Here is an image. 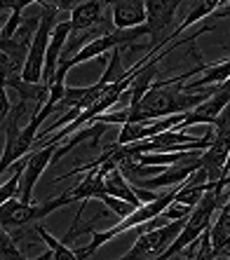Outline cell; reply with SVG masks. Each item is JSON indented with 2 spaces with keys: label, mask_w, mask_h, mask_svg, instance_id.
I'll use <instances>...</instances> for the list:
<instances>
[{
  "label": "cell",
  "mask_w": 230,
  "mask_h": 260,
  "mask_svg": "<svg viewBox=\"0 0 230 260\" xmlns=\"http://www.w3.org/2000/svg\"><path fill=\"white\" fill-rule=\"evenodd\" d=\"M214 91H216V87H205V89L188 91V89H183V82L158 80L151 89L146 91V96L136 106H129V110H132L129 122L158 120V117L176 115V113H188V110L197 108L202 101H207Z\"/></svg>",
  "instance_id": "6da1fadb"
},
{
  "label": "cell",
  "mask_w": 230,
  "mask_h": 260,
  "mask_svg": "<svg viewBox=\"0 0 230 260\" xmlns=\"http://www.w3.org/2000/svg\"><path fill=\"white\" fill-rule=\"evenodd\" d=\"M174 197H176V188L164 190V192H160L155 200L143 202L136 211H132L129 216H125V218H120V223H115L113 228H106V230H94V228H92V223H87V228H82L80 232H85V230L92 232V242H90V246L78 248V258H90V255L94 253L101 244L110 242L113 237L122 235V232L134 230V228H139V225L148 223V220H153V218H160L164 213V209L174 202Z\"/></svg>",
  "instance_id": "7a4b0ae2"
},
{
  "label": "cell",
  "mask_w": 230,
  "mask_h": 260,
  "mask_svg": "<svg viewBox=\"0 0 230 260\" xmlns=\"http://www.w3.org/2000/svg\"><path fill=\"white\" fill-rule=\"evenodd\" d=\"M68 204H78V200H75V194L71 190H66L59 197H52V200L43 202V204L7 200V202H3V209H0V223H3L5 230H17V228H26V225H36L45 216L59 211V209H64Z\"/></svg>",
  "instance_id": "3957f363"
},
{
  "label": "cell",
  "mask_w": 230,
  "mask_h": 260,
  "mask_svg": "<svg viewBox=\"0 0 230 260\" xmlns=\"http://www.w3.org/2000/svg\"><path fill=\"white\" fill-rule=\"evenodd\" d=\"M188 218V216H186ZM186 218L179 220H167L164 225H158L148 232H141L136 237L134 246L129 248L127 253L122 255V260H153V258H162L164 251L174 244V239L181 235Z\"/></svg>",
  "instance_id": "277c9868"
},
{
  "label": "cell",
  "mask_w": 230,
  "mask_h": 260,
  "mask_svg": "<svg viewBox=\"0 0 230 260\" xmlns=\"http://www.w3.org/2000/svg\"><path fill=\"white\" fill-rule=\"evenodd\" d=\"M56 141L47 139L38 150H33L31 155H26V164H24V178H21V194L19 200L21 202H33V188L36 183L40 181L43 171L47 169L49 164L54 162V152H56Z\"/></svg>",
  "instance_id": "5b68a950"
},
{
  "label": "cell",
  "mask_w": 230,
  "mask_h": 260,
  "mask_svg": "<svg viewBox=\"0 0 230 260\" xmlns=\"http://www.w3.org/2000/svg\"><path fill=\"white\" fill-rule=\"evenodd\" d=\"M200 157H202V155H197V157H193V159H186V162L171 164V167H164L158 176L139 178L136 183H139L141 188H146V190H158V188H169V185H181L188 176L195 174V171L200 169V164H202Z\"/></svg>",
  "instance_id": "8992f818"
},
{
  "label": "cell",
  "mask_w": 230,
  "mask_h": 260,
  "mask_svg": "<svg viewBox=\"0 0 230 260\" xmlns=\"http://www.w3.org/2000/svg\"><path fill=\"white\" fill-rule=\"evenodd\" d=\"M28 43H21L17 38L0 40V68H3V82L12 78H21L28 59Z\"/></svg>",
  "instance_id": "52a82bcc"
},
{
  "label": "cell",
  "mask_w": 230,
  "mask_h": 260,
  "mask_svg": "<svg viewBox=\"0 0 230 260\" xmlns=\"http://www.w3.org/2000/svg\"><path fill=\"white\" fill-rule=\"evenodd\" d=\"M148 14H146V0H113L110 3V21L113 28H136L143 26Z\"/></svg>",
  "instance_id": "ba28073f"
},
{
  "label": "cell",
  "mask_w": 230,
  "mask_h": 260,
  "mask_svg": "<svg viewBox=\"0 0 230 260\" xmlns=\"http://www.w3.org/2000/svg\"><path fill=\"white\" fill-rule=\"evenodd\" d=\"M71 19H66V21H59V24L54 26V30H52V38H49V47H47V59H45V78L43 82H47L56 75V68H59L61 63V56H64V47H66L68 38H71Z\"/></svg>",
  "instance_id": "9c48e42d"
},
{
  "label": "cell",
  "mask_w": 230,
  "mask_h": 260,
  "mask_svg": "<svg viewBox=\"0 0 230 260\" xmlns=\"http://www.w3.org/2000/svg\"><path fill=\"white\" fill-rule=\"evenodd\" d=\"M202 78L190 80V82H183V89L195 91V89H205V87H218L230 80V59L216 61V63H205L200 73Z\"/></svg>",
  "instance_id": "30bf717a"
},
{
  "label": "cell",
  "mask_w": 230,
  "mask_h": 260,
  "mask_svg": "<svg viewBox=\"0 0 230 260\" xmlns=\"http://www.w3.org/2000/svg\"><path fill=\"white\" fill-rule=\"evenodd\" d=\"M209 235H212V248L214 258H216L230 246V211L225 206L218 209V218L212 220V225H209Z\"/></svg>",
  "instance_id": "8fae6325"
},
{
  "label": "cell",
  "mask_w": 230,
  "mask_h": 260,
  "mask_svg": "<svg viewBox=\"0 0 230 260\" xmlns=\"http://www.w3.org/2000/svg\"><path fill=\"white\" fill-rule=\"evenodd\" d=\"M36 235L47 244V248L54 251V260H78V251H71L64 239H54V237L45 230L43 225H36Z\"/></svg>",
  "instance_id": "7c38bea8"
},
{
  "label": "cell",
  "mask_w": 230,
  "mask_h": 260,
  "mask_svg": "<svg viewBox=\"0 0 230 260\" xmlns=\"http://www.w3.org/2000/svg\"><path fill=\"white\" fill-rule=\"evenodd\" d=\"M0 258L3 260H24V253L17 248V237H12V232L5 230L0 232Z\"/></svg>",
  "instance_id": "4fadbf2b"
},
{
  "label": "cell",
  "mask_w": 230,
  "mask_h": 260,
  "mask_svg": "<svg viewBox=\"0 0 230 260\" xmlns=\"http://www.w3.org/2000/svg\"><path fill=\"white\" fill-rule=\"evenodd\" d=\"M195 206H188V204H183V202H171L167 209H164V213L162 216L167 218V220H179V218H186V216H190V211H193Z\"/></svg>",
  "instance_id": "5bb4252c"
},
{
  "label": "cell",
  "mask_w": 230,
  "mask_h": 260,
  "mask_svg": "<svg viewBox=\"0 0 230 260\" xmlns=\"http://www.w3.org/2000/svg\"><path fill=\"white\" fill-rule=\"evenodd\" d=\"M21 21H24V17H21V12H12L10 14V19L5 21V26H3V36H0V40H7V38H14V33L19 30V26H21Z\"/></svg>",
  "instance_id": "9a60e30c"
},
{
  "label": "cell",
  "mask_w": 230,
  "mask_h": 260,
  "mask_svg": "<svg viewBox=\"0 0 230 260\" xmlns=\"http://www.w3.org/2000/svg\"><path fill=\"white\" fill-rule=\"evenodd\" d=\"M33 3H43V0H3L0 7H3V12H24V7L33 5Z\"/></svg>",
  "instance_id": "2e32d148"
},
{
  "label": "cell",
  "mask_w": 230,
  "mask_h": 260,
  "mask_svg": "<svg viewBox=\"0 0 230 260\" xmlns=\"http://www.w3.org/2000/svg\"><path fill=\"white\" fill-rule=\"evenodd\" d=\"M209 19H230V3H225V5H221L218 10H214Z\"/></svg>",
  "instance_id": "e0dca14e"
},
{
  "label": "cell",
  "mask_w": 230,
  "mask_h": 260,
  "mask_svg": "<svg viewBox=\"0 0 230 260\" xmlns=\"http://www.w3.org/2000/svg\"><path fill=\"white\" fill-rule=\"evenodd\" d=\"M223 206H225V209H228V211H230V190H228V200H225V204H223Z\"/></svg>",
  "instance_id": "ac0fdd59"
},
{
  "label": "cell",
  "mask_w": 230,
  "mask_h": 260,
  "mask_svg": "<svg viewBox=\"0 0 230 260\" xmlns=\"http://www.w3.org/2000/svg\"><path fill=\"white\" fill-rule=\"evenodd\" d=\"M225 3H230V0H221V5H225Z\"/></svg>",
  "instance_id": "d6986e66"
}]
</instances>
